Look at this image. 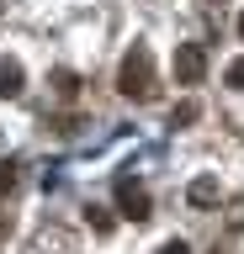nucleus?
<instances>
[{
	"mask_svg": "<svg viewBox=\"0 0 244 254\" xmlns=\"http://www.w3.org/2000/svg\"><path fill=\"white\" fill-rule=\"evenodd\" d=\"M117 206H122V217L144 222L149 212H154V196H149V186L138 175H117Z\"/></svg>",
	"mask_w": 244,
	"mask_h": 254,
	"instance_id": "obj_2",
	"label": "nucleus"
},
{
	"mask_svg": "<svg viewBox=\"0 0 244 254\" xmlns=\"http://www.w3.org/2000/svg\"><path fill=\"white\" fill-rule=\"evenodd\" d=\"M202 74H207V48L202 43H180L175 48V79L180 85H202Z\"/></svg>",
	"mask_w": 244,
	"mask_h": 254,
	"instance_id": "obj_3",
	"label": "nucleus"
},
{
	"mask_svg": "<svg viewBox=\"0 0 244 254\" xmlns=\"http://www.w3.org/2000/svg\"><path fill=\"white\" fill-rule=\"evenodd\" d=\"M53 90L64 95V101H75V95H80V79L69 74V69H59V74H53Z\"/></svg>",
	"mask_w": 244,
	"mask_h": 254,
	"instance_id": "obj_7",
	"label": "nucleus"
},
{
	"mask_svg": "<svg viewBox=\"0 0 244 254\" xmlns=\"http://www.w3.org/2000/svg\"><path fill=\"white\" fill-rule=\"evenodd\" d=\"M21 85H27V74H21V64L0 53V101H16V95H21Z\"/></svg>",
	"mask_w": 244,
	"mask_h": 254,
	"instance_id": "obj_4",
	"label": "nucleus"
},
{
	"mask_svg": "<svg viewBox=\"0 0 244 254\" xmlns=\"http://www.w3.org/2000/svg\"><path fill=\"white\" fill-rule=\"evenodd\" d=\"M21 164H16V159H0V196H11V190H16V180H21Z\"/></svg>",
	"mask_w": 244,
	"mask_h": 254,
	"instance_id": "obj_6",
	"label": "nucleus"
},
{
	"mask_svg": "<svg viewBox=\"0 0 244 254\" xmlns=\"http://www.w3.org/2000/svg\"><path fill=\"white\" fill-rule=\"evenodd\" d=\"M186 196H191V206H212V201H218V180H212V175H202V180H191V190H186Z\"/></svg>",
	"mask_w": 244,
	"mask_h": 254,
	"instance_id": "obj_5",
	"label": "nucleus"
},
{
	"mask_svg": "<svg viewBox=\"0 0 244 254\" xmlns=\"http://www.w3.org/2000/svg\"><path fill=\"white\" fill-rule=\"evenodd\" d=\"M85 217H90V228H96V233H112V212H106V206H90Z\"/></svg>",
	"mask_w": 244,
	"mask_h": 254,
	"instance_id": "obj_9",
	"label": "nucleus"
},
{
	"mask_svg": "<svg viewBox=\"0 0 244 254\" xmlns=\"http://www.w3.org/2000/svg\"><path fill=\"white\" fill-rule=\"evenodd\" d=\"M223 79L234 85V90H244V59H234V64H228V74H223Z\"/></svg>",
	"mask_w": 244,
	"mask_h": 254,
	"instance_id": "obj_10",
	"label": "nucleus"
},
{
	"mask_svg": "<svg viewBox=\"0 0 244 254\" xmlns=\"http://www.w3.org/2000/svg\"><path fill=\"white\" fill-rule=\"evenodd\" d=\"M196 117H202V106H196V101H180V106H175V117H170V127H191Z\"/></svg>",
	"mask_w": 244,
	"mask_h": 254,
	"instance_id": "obj_8",
	"label": "nucleus"
},
{
	"mask_svg": "<svg viewBox=\"0 0 244 254\" xmlns=\"http://www.w3.org/2000/svg\"><path fill=\"white\" fill-rule=\"evenodd\" d=\"M5 233H11V212H0V238H5Z\"/></svg>",
	"mask_w": 244,
	"mask_h": 254,
	"instance_id": "obj_12",
	"label": "nucleus"
},
{
	"mask_svg": "<svg viewBox=\"0 0 244 254\" xmlns=\"http://www.w3.org/2000/svg\"><path fill=\"white\" fill-rule=\"evenodd\" d=\"M239 37H244V16H239Z\"/></svg>",
	"mask_w": 244,
	"mask_h": 254,
	"instance_id": "obj_13",
	"label": "nucleus"
},
{
	"mask_svg": "<svg viewBox=\"0 0 244 254\" xmlns=\"http://www.w3.org/2000/svg\"><path fill=\"white\" fill-rule=\"evenodd\" d=\"M117 90L128 95V101H138V106H149L154 95H160V74H154V53H149L144 43L128 48V59H122V69H117Z\"/></svg>",
	"mask_w": 244,
	"mask_h": 254,
	"instance_id": "obj_1",
	"label": "nucleus"
},
{
	"mask_svg": "<svg viewBox=\"0 0 244 254\" xmlns=\"http://www.w3.org/2000/svg\"><path fill=\"white\" fill-rule=\"evenodd\" d=\"M160 254H191V249H186L180 238H170V244H160Z\"/></svg>",
	"mask_w": 244,
	"mask_h": 254,
	"instance_id": "obj_11",
	"label": "nucleus"
}]
</instances>
